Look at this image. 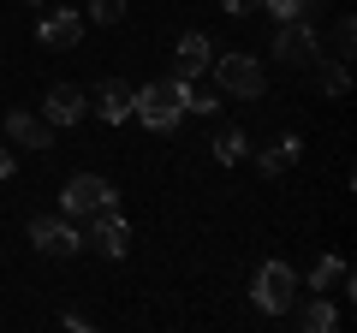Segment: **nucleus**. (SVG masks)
<instances>
[{
  "mask_svg": "<svg viewBox=\"0 0 357 333\" xmlns=\"http://www.w3.org/2000/svg\"><path fill=\"white\" fill-rule=\"evenodd\" d=\"M185 107H191V84L173 77V72L155 77V84H143V90H131V114L149 131H173L178 119H185Z\"/></svg>",
  "mask_w": 357,
  "mask_h": 333,
  "instance_id": "obj_1",
  "label": "nucleus"
},
{
  "mask_svg": "<svg viewBox=\"0 0 357 333\" xmlns=\"http://www.w3.org/2000/svg\"><path fill=\"white\" fill-rule=\"evenodd\" d=\"M208 72H215V90L232 95V102H262V90H268L262 60H256V54H244V48L215 54V60H208Z\"/></svg>",
  "mask_w": 357,
  "mask_h": 333,
  "instance_id": "obj_2",
  "label": "nucleus"
},
{
  "mask_svg": "<svg viewBox=\"0 0 357 333\" xmlns=\"http://www.w3.org/2000/svg\"><path fill=\"white\" fill-rule=\"evenodd\" d=\"M250 304L262 316H292L298 309V268L292 262H262L250 280Z\"/></svg>",
  "mask_w": 357,
  "mask_h": 333,
  "instance_id": "obj_3",
  "label": "nucleus"
},
{
  "mask_svg": "<svg viewBox=\"0 0 357 333\" xmlns=\"http://www.w3.org/2000/svg\"><path fill=\"white\" fill-rule=\"evenodd\" d=\"M96 208H119L114 179H102V173H72V179L60 185V215L66 220H89Z\"/></svg>",
  "mask_w": 357,
  "mask_h": 333,
  "instance_id": "obj_4",
  "label": "nucleus"
},
{
  "mask_svg": "<svg viewBox=\"0 0 357 333\" xmlns=\"http://www.w3.org/2000/svg\"><path fill=\"white\" fill-rule=\"evenodd\" d=\"M30 244H36L42 256H72V250H84V232L66 215H36L30 220Z\"/></svg>",
  "mask_w": 357,
  "mask_h": 333,
  "instance_id": "obj_5",
  "label": "nucleus"
},
{
  "mask_svg": "<svg viewBox=\"0 0 357 333\" xmlns=\"http://www.w3.org/2000/svg\"><path fill=\"white\" fill-rule=\"evenodd\" d=\"M316 30H310V18H280V30H274V60L280 65H310L316 60Z\"/></svg>",
  "mask_w": 357,
  "mask_h": 333,
  "instance_id": "obj_6",
  "label": "nucleus"
},
{
  "mask_svg": "<svg viewBox=\"0 0 357 333\" xmlns=\"http://www.w3.org/2000/svg\"><path fill=\"white\" fill-rule=\"evenodd\" d=\"M89 244H96L107 262H119L131 250V220L119 215V208H96V215H89Z\"/></svg>",
  "mask_w": 357,
  "mask_h": 333,
  "instance_id": "obj_7",
  "label": "nucleus"
},
{
  "mask_svg": "<svg viewBox=\"0 0 357 333\" xmlns=\"http://www.w3.org/2000/svg\"><path fill=\"white\" fill-rule=\"evenodd\" d=\"M36 42L48 54H72L77 42H84V13H72V6H60V13H48L36 24Z\"/></svg>",
  "mask_w": 357,
  "mask_h": 333,
  "instance_id": "obj_8",
  "label": "nucleus"
},
{
  "mask_svg": "<svg viewBox=\"0 0 357 333\" xmlns=\"http://www.w3.org/2000/svg\"><path fill=\"white\" fill-rule=\"evenodd\" d=\"M208 60H215V42H208L203 30H185V36L173 42V77H185V84H191V77H203Z\"/></svg>",
  "mask_w": 357,
  "mask_h": 333,
  "instance_id": "obj_9",
  "label": "nucleus"
},
{
  "mask_svg": "<svg viewBox=\"0 0 357 333\" xmlns=\"http://www.w3.org/2000/svg\"><path fill=\"white\" fill-rule=\"evenodd\" d=\"M6 143H13V149H54V125L42 114H24V107H13V114H6Z\"/></svg>",
  "mask_w": 357,
  "mask_h": 333,
  "instance_id": "obj_10",
  "label": "nucleus"
},
{
  "mask_svg": "<svg viewBox=\"0 0 357 333\" xmlns=\"http://www.w3.org/2000/svg\"><path fill=\"white\" fill-rule=\"evenodd\" d=\"M96 119L102 125H126L131 119V84L126 77H102L96 84Z\"/></svg>",
  "mask_w": 357,
  "mask_h": 333,
  "instance_id": "obj_11",
  "label": "nucleus"
},
{
  "mask_svg": "<svg viewBox=\"0 0 357 333\" xmlns=\"http://www.w3.org/2000/svg\"><path fill=\"white\" fill-rule=\"evenodd\" d=\"M84 90H77V84H54L48 95H42V119H48V125H77V119H84Z\"/></svg>",
  "mask_w": 357,
  "mask_h": 333,
  "instance_id": "obj_12",
  "label": "nucleus"
},
{
  "mask_svg": "<svg viewBox=\"0 0 357 333\" xmlns=\"http://www.w3.org/2000/svg\"><path fill=\"white\" fill-rule=\"evenodd\" d=\"M310 292L345 297V292H351V268H345L340 256H316V268H310Z\"/></svg>",
  "mask_w": 357,
  "mask_h": 333,
  "instance_id": "obj_13",
  "label": "nucleus"
},
{
  "mask_svg": "<svg viewBox=\"0 0 357 333\" xmlns=\"http://www.w3.org/2000/svg\"><path fill=\"white\" fill-rule=\"evenodd\" d=\"M292 316H298V327H310V333H333V327H340V304H333V297H310V304L304 309H292Z\"/></svg>",
  "mask_w": 357,
  "mask_h": 333,
  "instance_id": "obj_14",
  "label": "nucleus"
},
{
  "mask_svg": "<svg viewBox=\"0 0 357 333\" xmlns=\"http://www.w3.org/2000/svg\"><path fill=\"white\" fill-rule=\"evenodd\" d=\"M298 149H304V137H298V131H286V137H280V143H268V149H262V155H256V166H262L268 179H274V173H286V166H292V161H298Z\"/></svg>",
  "mask_w": 357,
  "mask_h": 333,
  "instance_id": "obj_15",
  "label": "nucleus"
},
{
  "mask_svg": "<svg viewBox=\"0 0 357 333\" xmlns=\"http://www.w3.org/2000/svg\"><path fill=\"white\" fill-rule=\"evenodd\" d=\"M208 155H215L220 166H238L244 155H250V137H244L238 125H227V131H215V143H208Z\"/></svg>",
  "mask_w": 357,
  "mask_h": 333,
  "instance_id": "obj_16",
  "label": "nucleus"
},
{
  "mask_svg": "<svg viewBox=\"0 0 357 333\" xmlns=\"http://www.w3.org/2000/svg\"><path fill=\"white\" fill-rule=\"evenodd\" d=\"M316 84H321V95H345V90H351V72H345V60H328Z\"/></svg>",
  "mask_w": 357,
  "mask_h": 333,
  "instance_id": "obj_17",
  "label": "nucleus"
},
{
  "mask_svg": "<svg viewBox=\"0 0 357 333\" xmlns=\"http://www.w3.org/2000/svg\"><path fill=\"white\" fill-rule=\"evenodd\" d=\"M89 18L102 30H114V24H126V0H89Z\"/></svg>",
  "mask_w": 357,
  "mask_h": 333,
  "instance_id": "obj_18",
  "label": "nucleus"
},
{
  "mask_svg": "<svg viewBox=\"0 0 357 333\" xmlns=\"http://www.w3.org/2000/svg\"><path fill=\"white\" fill-rule=\"evenodd\" d=\"M268 13H274V24H280V18H310L321 6V0H262Z\"/></svg>",
  "mask_w": 357,
  "mask_h": 333,
  "instance_id": "obj_19",
  "label": "nucleus"
},
{
  "mask_svg": "<svg viewBox=\"0 0 357 333\" xmlns=\"http://www.w3.org/2000/svg\"><path fill=\"white\" fill-rule=\"evenodd\" d=\"M351 42H357V24L340 18V24H333V60H351Z\"/></svg>",
  "mask_w": 357,
  "mask_h": 333,
  "instance_id": "obj_20",
  "label": "nucleus"
},
{
  "mask_svg": "<svg viewBox=\"0 0 357 333\" xmlns=\"http://www.w3.org/2000/svg\"><path fill=\"white\" fill-rule=\"evenodd\" d=\"M185 114H203V119L220 114V90H215V95H191V107H185Z\"/></svg>",
  "mask_w": 357,
  "mask_h": 333,
  "instance_id": "obj_21",
  "label": "nucleus"
},
{
  "mask_svg": "<svg viewBox=\"0 0 357 333\" xmlns=\"http://www.w3.org/2000/svg\"><path fill=\"white\" fill-rule=\"evenodd\" d=\"M13 173H18V155H13V143H0V185L13 179Z\"/></svg>",
  "mask_w": 357,
  "mask_h": 333,
  "instance_id": "obj_22",
  "label": "nucleus"
},
{
  "mask_svg": "<svg viewBox=\"0 0 357 333\" xmlns=\"http://www.w3.org/2000/svg\"><path fill=\"white\" fill-rule=\"evenodd\" d=\"M220 6H227V13L238 18V13H256V6H262V0H220Z\"/></svg>",
  "mask_w": 357,
  "mask_h": 333,
  "instance_id": "obj_23",
  "label": "nucleus"
},
{
  "mask_svg": "<svg viewBox=\"0 0 357 333\" xmlns=\"http://www.w3.org/2000/svg\"><path fill=\"white\" fill-rule=\"evenodd\" d=\"M18 6H42V0H18Z\"/></svg>",
  "mask_w": 357,
  "mask_h": 333,
  "instance_id": "obj_24",
  "label": "nucleus"
}]
</instances>
